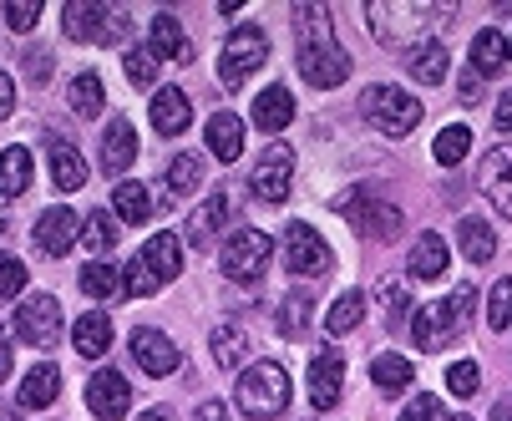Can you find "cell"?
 Returning <instances> with one entry per match:
<instances>
[{
	"label": "cell",
	"instance_id": "ffe728a7",
	"mask_svg": "<svg viewBox=\"0 0 512 421\" xmlns=\"http://www.w3.org/2000/svg\"><path fill=\"white\" fill-rule=\"evenodd\" d=\"M447 264H452V249H447L442 234H416V244L406 254V274L411 279H442Z\"/></svg>",
	"mask_w": 512,
	"mask_h": 421
},
{
	"label": "cell",
	"instance_id": "ee69618b",
	"mask_svg": "<svg viewBox=\"0 0 512 421\" xmlns=\"http://www.w3.org/2000/svg\"><path fill=\"white\" fill-rule=\"evenodd\" d=\"M158 72H163V61H158L153 51H127V77H132L137 87H153Z\"/></svg>",
	"mask_w": 512,
	"mask_h": 421
},
{
	"label": "cell",
	"instance_id": "6125c7cd",
	"mask_svg": "<svg viewBox=\"0 0 512 421\" xmlns=\"http://www.w3.org/2000/svg\"><path fill=\"white\" fill-rule=\"evenodd\" d=\"M452 421H472V416H452Z\"/></svg>",
	"mask_w": 512,
	"mask_h": 421
},
{
	"label": "cell",
	"instance_id": "4316f807",
	"mask_svg": "<svg viewBox=\"0 0 512 421\" xmlns=\"http://www.w3.org/2000/svg\"><path fill=\"white\" fill-rule=\"evenodd\" d=\"M77 356H87V361H97V356H107V345H112V320L102 315V310H92V315H82L77 320Z\"/></svg>",
	"mask_w": 512,
	"mask_h": 421
},
{
	"label": "cell",
	"instance_id": "f546056e",
	"mask_svg": "<svg viewBox=\"0 0 512 421\" xmlns=\"http://www.w3.org/2000/svg\"><path fill=\"white\" fill-rule=\"evenodd\" d=\"M31 188V153L16 143L0 153V198H21Z\"/></svg>",
	"mask_w": 512,
	"mask_h": 421
},
{
	"label": "cell",
	"instance_id": "8992f818",
	"mask_svg": "<svg viewBox=\"0 0 512 421\" xmlns=\"http://www.w3.org/2000/svg\"><path fill=\"white\" fill-rule=\"evenodd\" d=\"M61 21H66V36H71V41H92V46H117V41H127V11L102 6V0L66 6Z\"/></svg>",
	"mask_w": 512,
	"mask_h": 421
},
{
	"label": "cell",
	"instance_id": "94428289",
	"mask_svg": "<svg viewBox=\"0 0 512 421\" xmlns=\"http://www.w3.org/2000/svg\"><path fill=\"white\" fill-rule=\"evenodd\" d=\"M0 234H6V214H0Z\"/></svg>",
	"mask_w": 512,
	"mask_h": 421
},
{
	"label": "cell",
	"instance_id": "5b68a950",
	"mask_svg": "<svg viewBox=\"0 0 512 421\" xmlns=\"http://www.w3.org/2000/svg\"><path fill=\"white\" fill-rule=\"evenodd\" d=\"M421 102L411 97V92H401V87H365L360 92V117L371 122L376 132H386V137H406V132H416L421 127Z\"/></svg>",
	"mask_w": 512,
	"mask_h": 421
},
{
	"label": "cell",
	"instance_id": "836d02e7",
	"mask_svg": "<svg viewBox=\"0 0 512 421\" xmlns=\"http://www.w3.org/2000/svg\"><path fill=\"white\" fill-rule=\"evenodd\" d=\"M371 381H376V391L401 396V391L416 381V366H411L406 356H376V361H371Z\"/></svg>",
	"mask_w": 512,
	"mask_h": 421
},
{
	"label": "cell",
	"instance_id": "f35d334b",
	"mask_svg": "<svg viewBox=\"0 0 512 421\" xmlns=\"http://www.w3.org/2000/svg\"><path fill=\"white\" fill-rule=\"evenodd\" d=\"M168 193L173 198H183V193H198V183H203V163H198V153H178L173 163H168Z\"/></svg>",
	"mask_w": 512,
	"mask_h": 421
},
{
	"label": "cell",
	"instance_id": "4dcf8cb0",
	"mask_svg": "<svg viewBox=\"0 0 512 421\" xmlns=\"http://www.w3.org/2000/svg\"><path fill=\"white\" fill-rule=\"evenodd\" d=\"M66 102H71V112H77V117H97V112L107 107L102 77H97V72H77V82L66 87Z\"/></svg>",
	"mask_w": 512,
	"mask_h": 421
},
{
	"label": "cell",
	"instance_id": "4fadbf2b",
	"mask_svg": "<svg viewBox=\"0 0 512 421\" xmlns=\"http://www.w3.org/2000/svg\"><path fill=\"white\" fill-rule=\"evenodd\" d=\"M345 391V356L335 345H325L320 356H310V406L315 411H330Z\"/></svg>",
	"mask_w": 512,
	"mask_h": 421
},
{
	"label": "cell",
	"instance_id": "d4e9b609",
	"mask_svg": "<svg viewBox=\"0 0 512 421\" xmlns=\"http://www.w3.org/2000/svg\"><path fill=\"white\" fill-rule=\"evenodd\" d=\"M295 122V97H289V87H264L254 97V127L259 132H279Z\"/></svg>",
	"mask_w": 512,
	"mask_h": 421
},
{
	"label": "cell",
	"instance_id": "f5cc1de1",
	"mask_svg": "<svg viewBox=\"0 0 512 421\" xmlns=\"http://www.w3.org/2000/svg\"><path fill=\"white\" fill-rule=\"evenodd\" d=\"M492 122H497L502 132H512V87H507V92L497 97V117H492Z\"/></svg>",
	"mask_w": 512,
	"mask_h": 421
},
{
	"label": "cell",
	"instance_id": "ba28073f",
	"mask_svg": "<svg viewBox=\"0 0 512 421\" xmlns=\"http://www.w3.org/2000/svg\"><path fill=\"white\" fill-rule=\"evenodd\" d=\"M224 274L234 279V285H254V279L269 269V259H274V239L264 234V229H234L229 239H224Z\"/></svg>",
	"mask_w": 512,
	"mask_h": 421
},
{
	"label": "cell",
	"instance_id": "cb8c5ba5",
	"mask_svg": "<svg viewBox=\"0 0 512 421\" xmlns=\"http://www.w3.org/2000/svg\"><path fill=\"white\" fill-rule=\"evenodd\" d=\"M132 158H137V132H132V122H127V117L107 122V132H102V168L117 178V173L132 168Z\"/></svg>",
	"mask_w": 512,
	"mask_h": 421
},
{
	"label": "cell",
	"instance_id": "d6a6232c",
	"mask_svg": "<svg viewBox=\"0 0 512 421\" xmlns=\"http://www.w3.org/2000/svg\"><path fill=\"white\" fill-rule=\"evenodd\" d=\"M213 361L224 366V371H239L249 361V335L239 325H218L213 330Z\"/></svg>",
	"mask_w": 512,
	"mask_h": 421
},
{
	"label": "cell",
	"instance_id": "ac0fdd59",
	"mask_svg": "<svg viewBox=\"0 0 512 421\" xmlns=\"http://www.w3.org/2000/svg\"><path fill=\"white\" fill-rule=\"evenodd\" d=\"M482 188H487V198H492L497 214L512 219V143H502V148L487 153V163H482Z\"/></svg>",
	"mask_w": 512,
	"mask_h": 421
},
{
	"label": "cell",
	"instance_id": "b9f144b4",
	"mask_svg": "<svg viewBox=\"0 0 512 421\" xmlns=\"http://www.w3.org/2000/svg\"><path fill=\"white\" fill-rule=\"evenodd\" d=\"M82 244H87L92 254L117 249V224H112V214H87V224H82Z\"/></svg>",
	"mask_w": 512,
	"mask_h": 421
},
{
	"label": "cell",
	"instance_id": "f907efd6",
	"mask_svg": "<svg viewBox=\"0 0 512 421\" xmlns=\"http://www.w3.org/2000/svg\"><path fill=\"white\" fill-rule=\"evenodd\" d=\"M381 305H386L391 320H401V315L411 310V290H406V285H386V290H381Z\"/></svg>",
	"mask_w": 512,
	"mask_h": 421
},
{
	"label": "cell",
	"instance_id": "52a82bcc",
	"mask_svg": "<svg viewBox=\"0 0 512 421\" xmlns=\"http://www.w3.org/2000/svg\"><path fill=\"white\" fill-rule=\"evenodd\" d=\"M264 61H269V36H264V26H239V31L224 41V51H218V77H224V87H244Z\"/></svg>",
	"mask_w": 512,
	"mask_h": 421
},
{
	"label": "cell",
	"instance_id": "e575fe53",
	"mask_svg": "<svg viewBox=\"0 0 512 421\" xmlns=\"http://www.w3.org/2000/svg\"><path fill=\"white\" fill-rule=\"evenodd\" d=\"M56 391H61V371H56L51 361H41V366L21 381V406H31V411H36V406H51Z\"/></svg>",
	"mask_w": 512,
	"mask_h": 421
},
{
	"label": "cell",
	"instance_id": "bcb514c9",
	"mask_svg": "<svg viewBox=\"0 0 512 421\" xmlns=\"http://www.w3.org/2000/svg\"><path fill=\"white\" fill-rule=\"evenodd\" d=\"M26 290V264L16 254H0V300H11Z\"/></svg>",
	"mask_w": 512,
	"mask_h": 421
},
{
	"label": "cell",
	"instance_id": "5bb4252c",
	"mask_svg": "<svg viewBox=\"0 0 512 421\" xmlns=\"http://www.w3.org/2000/svg\"><path fill=\"white\" fill-rule=\"evenodd\" d=\"M132 361H137L142 371H148V376H173V371L183 366L178 345H173L163 330H153V325L132 330Z\"/></svg>",
	"mask_w": 512,
	"mask_h": 421
},
{
	"label": "cell",
	"instance_id": "7dc6e473",
	"mask_svg": "<svg viewBox=\"0 0 512 421\" xmlns=\"http://www.w3.org/2000/svg\"><path fill=\"white\" fill-rule=\"evenodd\" d=\"M122 290H127V295H153V290H158V279H153L148 269H142V264L132 259V264L122 269Z\"/></svg>",
	"mask_w": 512,
	"mask_h": 421
},
{
	"label": "cell",
	"instance_id": "d6986e66",
	"mask_svg": "<svg viewBox=\"0 0 512 421\" xmlns=\"http://www.w3.org/2000/svg\"><path fill=\"white\" fill-rule=\"evenodd\" d=\"M148 117H153V127H158L163 137H178V132H188V122H193V102H188L183 87H158Z\"/></svg>",
	"mask_w": 512,
	"mask_h": 421
},
{
	"label": "cell",
	"instance_id": "9a60e30c",
	"mask_svg": "<svg viewBox=\"0 0 512 421\" xmlns=\"http://www.w3.org/2000/svg\"><path fill=\"white\" fill-rule=\"evenodd\" d=\"M229 214H234V193L229 188H218V193H208L198 208H193V219H188V244L193 249H208L218 234H224V224H229Z\"/></svg>",
	"mask_w": 512,
	"mask_h": 421
},
{
	"label": "cell",
	"instance_id": "7c38bea8",
	"mask_svg": "<svg viewBox=\"0 0 512 421\" xmlns=\"http://www.w3.org/2000/svg\"><path fill=\"white\" fill-rule=\"evenodd\" d=\"M289 183H295V148H284V143L264 148V158L254 168V193L264 203H284L289 198Z\"/></svg>",
	"mask_w": 512,
	"mask_h": 421
},
{
	"label": "cell",
	"instance_id": "9c48e42d",
	"mask_svg": "<svg viewBox=\"0 0 512 421\" xmlns=\"http://www.w3.org/2000/svg\"><path fill=\"white\" fill-rule=\"evenodd\" d=\"M279 254H284V269H289V274H305V279H315V274L325 279V274H330V264H335L330 244H325L310 224H289V229H284Z\"/></svg>",
	"mask_w": 512,
	"mask_h": 421
},
{
	"label": "cell",
	"instance_id": "603a6c76",
	"mask_svg": "<svg viewBox=\"0 0 512 421\" xmlns=\"http://www.w3.org/2000/svg\"><path fill=\"white\" fill-rule=\"evenodd\" d=\"M148 51H153L158 61H178V66L193 61V41L183 36V26H178L173 16H153V26H148Z\"/></svg>",
	"mask_w": 512,
	"mask_h": 421
},
{
	"label": "cell",
	"instance_id": "1f68e13d",
	"mask_svg": "<svg viewBox=\"0 0 512 421\" xmlns=\"http://www.w3.org/2000/svg\"><path fill=\"white\" fill-rule=\"evenodd\" d=\"M447 72H452V61H447V46H442V41H426V46L411 51V77H416V82L436 87Z\"/></svg>",
	"mask_w": 512,
	"mask_h": 421
},
{
	"label": "cell",
	"instance_id": "484cf974",
	"mask_svg": "<svg viewBox=\"0 0 512 421\" xmlns=\"http://www.w3.org/2000/svg\"><path fill=\"white\" fill-rule=\"evenodd\" d=\"M51 178H56L61 193H77L87 183V163L77 158V148H71V143H61V137H51Z\"/></svg>",
	"mask_w": 512,
	"mask_h": 421
},
{
	"label": "cell",
	"instance_id": "60d3db41",
	"mask_svg": "<svg viewBox=\"0 0 512 421\" xmlns=\"http://www.w3.org/2000/svg\"><path fill=\"white\" fill-rule=\"evenodd\" d=\"M82 290H87L92 300H107V295H117V290H122V274H117L112 264H102V259H97V264H87V269H82Z\"/></svg>",
	"mask_w": 512,
	"mask_h": 421
},
{
	"label": "cell",
	"instance_id": "83f0119b",
	"mask_svg": "<svg viewBox=\"0 0 512 421\" xmlns=\"http://www.w3.org/2000/svg\"><path fill=\"white\" fill-rule=\"evenodd\" d=\"M112 203H117V219L122 224H148L153 219V188L148 183H117Z\"/></svg>",
	"mask_w": 512,
	"mask_h": 421
},
{
	"label": "cell",
	"instance_id": "f1b7e54d",
	"mask_svg": "<svg viewBox=\"0 0 512 421\" xmlns=\"http://www.w3.org/2000/svg\"><path fill=\"white\" fill-rule=\"evenodd\" d=\"M457 244H462L467 264H487V259L497 254V234H492V224H482L477 214L457 224Z\"/></svg>",
	"mask_w": 512,
	"mask_h": 421
},
{
	"label": "cell",
	"instance_id": "30bf717a",
	"mask_svg": "<svg viewBox=\"0 0 512 421\" xmlns=\"http://www.w3.org/2000/svg\"><path fill=\"white\" fill-rule=\"evenodd\" d=\"M340 214H345L350 229L371 234V239H396V234H401V208L386 203V198H376V193L345 198V203H340Z\"/></svg>",
	"mask_w": 512,
	"mask_h": 421
},
{
	"label": "cell",
	"instance_id": "c3c4849f",
	"mask_svg": "<svg viewBox=\"0 0 512 421\" xmlns=\"http://www.w3.org/2000/svg\"><path fill=\"white\" fill-rule=\"evenodd\" d=\"M401 421H442V401H436V396H411Z\"/></svg>",
	"mask_w": 512,
	"mask_h": 421
},
{
	"label": "cell",
	"instance_id": "7bdbcfd3",
	"mask_svg": "<svg viewBox=\"0 0 512 421\" xmlns=\"http://www.w3.org/2000/svg\"><path fill=\"white\" fill-rule=\"evenodd\" d=\"M487 325L492 330H507L512 325V279H497L492 295H487Z\"/></svg>",
	"mask_w": 512,
	"mask_h": 421
},
{
	"label": "cell",
	"instance_id": "74e56055",
	"mask_svg": "<svg viewBox=\"0 0 512 421\" xmlns=\"http://www.w3.org/2000/svg\"><path fill=\"white\" fill-rule=\"evenodd\" d=\"M279 335H289V340H300L305 330H310V295L305 290H295V295H284L279 300Z\"/></svg>",
	"mask_w": 512,
	"mask_h": 421
},
{
	"label": "cell",
	"instance_id": "7a4b0ae2",
	"mask_svg": "<svg viewBox=\"0 0 512 421\" xmlns=\"http://www.w3.org/2000/svg\"><path fill=\"white\" fill-rule=\"evenodd\" d=\"M295 26H300V46H295V61L310 87L330 92L350 77V56L340 51L335 31H330V11L325 6H295Z\"/></svg>",
	"mask_w": 512,
	"mask_h": 421
},
{
	"label": "cell",
	"instance_id": "277c9868",
	"mask_svg": "<svg viewBox=\"0 0 512 421\" xmlns=\"http://www.w3.org/2000/svg\"><path fill=\"white\" fill-rule=\"evenodd\" d=\"M239 411L249 421H274L284 406H289V371L279 361H254L244 376H239V391H234Z\"/></svg>",
	"mask_w": 512,
	"mask_h": 421
},
{
	"label": "cell",
	"instance_id": "816d5d0a",
	"mask_svg": "<svg viewBox=\"0 0 512 421\" xmlns=\"http://www.w3.org/2000/svg\"><path fill=\"white\" fill-rule=\"evenodd\" d=\"M16 112V82L6 77V72H0V122H6Z\"/></svg>",
	"mask_w": 512,
	"mask_h": 421
},
{
	"label": "cell",
	"instance_id": "91938a15",
	"mask_svg": "<svg viewBox=\"0 0 512 421\" xmlns=\"http://www.w3.org/2000/svg\"><path fill=\"white\" fill-rule=\"evenodd\" d=\"M0 421H16V411H11V406H0Z\"/></svg>",
	"mask_w": 512,
	"mask_h": 421
},
{
	"label": "cell",
	"instance_id": "e0dca14e",
	"mask_svg": "<svg viewBox=\"0 0 512 421\" xmlns=\"http://www.w3.org/2000/svg\"><path fill=\"white\" fill-rule=\"evenodd\" d=\"M31 239H36L41 254H51V259L71 254V244L82 239V234H77V214H71V208H46V214L36 219V234H31Z\"/></svg>",
	"mask_w": 512,
	"mask_h": 421
},
{
	"label": "cell",
	"instance_id": "6f0895ef",
	"mask_svg": "<svg viewBox=\"0 0 512 421\" xmlns=\"http://www.w3.org/2000/svg\"><path fill=\"white\" fill-rule=\"evenodd\" d=\"M492 421H512V396H502V401L492 406Z\"/></svg>",
	"mask_w": 512,
	"mask_h": 421
},
{
	"label": "cell",
	"instance_id": "8fae6325",
	"mask_svg": "<svg viewBox=\"0 0 512 421\" xmlns=\"http://www.w3.org/2000/svg\"><path fill=\"white\" fill-rule=\"evenodd\" d=\"M16 335L36 350H51L61 340V305L51 295H31L21 310H16Z\"/></svg>",
	"mask_w": 512,
	"mask_h": 421
},
{
	"label": "cell",
	"instance_id": "9f6ffc18",
	"mask_svg": "<svg viewBox=\"0 0 512 421\" xmlns=\"http://www.w3.org/2000/svg\"><path fill=\"white\" fill-rule=\"evenodd\" d=\"M477 92H482V77H477V72H472V77H467V82H462V97H467V102H477Z\"/></svg>",
	"mask_w": 512,
	"mask_h": 421
},
{
	"label": "cell",
	"instance_id": "44dd1931",
	"mask_svg": "<svg viewBox=\"0 0 512 421\" xmlns=\"http://www.w3.org/2000/svg\"><path fill=\"white\" fill-rule=\"evenodd\" d=\"M203 137H208V153L218 163H239V153H244V122H239V112H213Z\"/></svg>",
	"mask_w": 512,
	"mask_h": 421
},
{
	"label": "cell",
	"instance_id": "680465c9",
	"mask_svg": "<svg viewBox=\"0 0 512 421\" xmlns=\"http://www.w3.org/2000/svg\"><path fill=\"white\" fill-rule=\"evenodd\" d=\"M137 421H168V411H142Z\"/></svg>",
	"mask_w": 512,
	"mask_h": 421
},
{
	"label": "cell",
	"instance_id": "ab89813d",
	"mask_svg": "<svg viewBox=\"0 0 512 421\" xmlns=\"http://www.w3.org/2000/svg\"><path fill=\"white\" fill-rule=\"evenodd\" d=\"M360 315H365V295H360V290H345V295L330 305L325 330H330V335H350V330L360 325Z\"/></svg>",
	"mask_w": 512,
	"mask_h": 421
},
{
	"label": "cell",
	"instance_id": "7402d4cb",
	"mask_svg": "<svg viewBox=\"0 0 512 421\" xmlns=\"http://www.w3.org/2000/svg\"><path fill=\"white\" fill-rule=\"evenodd\" d=\"M137 264L148 269V274L158 279V285H168V279H178V269H183V249H178V234H153L148 244H142Z\"/></svg>",
	"mask_w": 512,
	"mask_h": 421
},
{
	"label": "cell",
	"instance_id": "f6af8a7d",
	"mask_svg": "<svg viewBox=\"0 0 512 421\" xmlns=\"http://www.w3.org/2000/svg\"><path fill=\"white\" fill-rule=\"evenodd\" d=\"M477 386H482V366H477V361H457V366L447 371V391H452V396H472Z\"/></svg>",
	"mask_w": 512,
	"mask_h": 421
},
{
	"label": "cell",
	"instance_id": "11a10c76",
	"mask_svg": "<svg viewBox=\"0 0 512 421\" xmlns=\"http://www.w3.org/2000/svg\"><path fill=\"white\" fill-rule=\"evenodd\" d=\"M11 376V340H6V330H0V381Z\"/></svg>",
	"mask_w": 512,
	"mask_h": 421
},
{
	"label": "cell",
	"instance_id": "db71d44e",
	"mask_svg": "<svg viewBox=\"0 0 512 421\" xmlns=\"http://www.w3.org/2000/svg\"><path fill=\"white\" fill-rule=\"evenodd\" d=\"M193 421H229V406H224V401H203Z\"/></svg>",
	"mask_w": 512,
	"mask_h": 421
},
{
	"label": "cell",
	"instance_id": "d590c367",
	"mask_svg": "<svg viewBox=\"0 0 512 421\" xmlns=\"http://www.w3.org/2000/svg\"><path fill=\"white\" fill-rule=\"evenodd\" d=\"M507 66V41H502V31H482L477 41H472V72L477 77H497Z\"/></svg>",
	"mask_w": 512,
	"mask_h": 421
},
{
	"label": "cell",
	"instance_id": "be15d7a7",
	"mask_svg": "<svg viewBox=\"0 0 512 421\" xmlns=\"http://www.w3.org/2000/svg\"><path fill=\"white\" fill-rule=\"evenodd\" d=\"M507 56H512V41H507Z\"/></svg>",
	"mask_w": 512,
	"mask_h": 421
},
{
	"label": "cell",
	"instance_id": "2e32d148",
	"mask_svg": "<svg viewBox=\"0 0 512 421\" xmlns=\"http://www.w3.org/2000/svg\"><path fill=\"white\" fill-rule=\"evenodd\" d=\"M87 406H92L97 421H122V416L132 411V386H127V376L97 371V376L87 381Z\"/></svg>",
	"mask_w": 512,
	"mask_h": 421
},
{
	"label": "cell",
	"instance_id": "6da1fadb",
	"mask_svg": "<svg viewBox=\"0 0 512 421\" xmlns=\"http://www.w3.org/2000/svg\"><path fill=\"white\" fill-rule=\"evenodd\" d=\"M457 16L452 0H371L365 21H371L381 46H426L431 31H442Z\"/></svg>",
	"mask_w": 512,
	"mask_h": 421
},
{
	"label": "cell",
	"instance_id": "681fc988",
	"mask_svg": "<svg viewBox=\"0 0 512 421\" xmlns=\"http://www.w3.org/2000/svg\"><path fill=\"white\" fill-rule=\"evenodd\" d=\"M41 21V6H26V0H11V6H6V26L11 31H31Z\"/></svg>",
	"mask_w": 512,
	"mask_h": 421
},
{
	"label": "cell",
	"instance_id": "8d00e7d4",
	"mask_svg": "<svg viewBox=\"0 0 512 421\" xmlns=\"http://www.w3.org/2000/svg\"><path fill=\"white\" fill-rule=\"evenodd\" d=\"M467 148H472V127H442L436 132V143H431V158L442 163V168H457L462 158H467Z\"/></svg>",
	"mask_w": 512,
	"mask_h": 421
},
{
	"label": "cell",
	"instance_id": "3957f363",
	"mask_svg": "<svg viewBox=\"0 0 512 421\" xmlns=\"http://www.w3.org/2000/svg\"><path fill=\"white\" fill-rule=\"evenodd\" d=\"M472 305H477V295H472V285H462L452 300H436V305L416 310V315H411V340H416V350H442V345H452V340L467 330Z\"/></svg>",
	"mask_w": 512,
	"mask_h": 421
}]
</instances>
